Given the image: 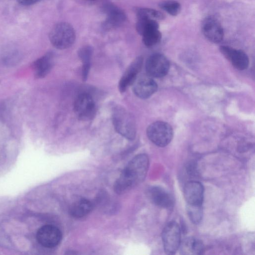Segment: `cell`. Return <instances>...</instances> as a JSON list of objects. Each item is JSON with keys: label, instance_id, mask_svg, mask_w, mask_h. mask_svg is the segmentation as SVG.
<instances>
[{"label": "cell", "instance_id": "6da1fadb", "mask_svg": "<svg viewBox=\"0 0 255 255\" xmlns=\"http://www.w3.org/2000/svg\"><path fill=\"white\" fill-rule=\"evenodd\" d=\"M149 164V158L145 154H139L133 157L115 182V192L125 193L142 182L147 174Z\"/></svg>", "mask_w": 255, "mask_h": 255}, {"label": "cell", "instance_id": "7a4b0ae2", "mask_svg": "<svg viewBox=\"0 0 255 255\" xmlns=\"http://www.w3.org/2000/svg\"><path fill=\"white\" fill-rule=\"evenodd\" d=\"M112 122L115 130L128 140H133L136 128L134 119L128 111L121 106H116L112 110Z\"/></svg>", "mask_w": 255, "mask_h": 255}, {"label": "cell", "instance_id": "3957f363", "mask_svg": "<svg viewBox=\"0 0 255 255\" xmlns=\"http://www.w3.org/2000/svg\"><path fill=\"white\" fill-rule=\"evenodd\" d=\"M51 44L59 49H67L72 45L76 38L73 27L66 22H60L51 29L49 35Z\"/></svg>", "mask_w": 255, "mask_h": 255}, {"label": "cell", "instance_id": "277c9868", "mask_svg": "<svg viewBox=\"0 0 255 255\" xmlns=\"http://www.w3.org/2000/svg\"><path fill=\"white\" fill-rule=\"evenodd\" d=\"M146 134L149 139L154 144L159 147H164L172 140L173 131L168 123L157 121L148 127Z\"/></svg>", "mask_w": 255, "mask_h": 255}, {"label": "cell", "instance_id": "5b68a950", "mask_svg": "<svg viewBox=\"0 0 255 255\" xmlns=\"http://www.w3.org/2000/svg\"><path fill=\"white\" fill-rule=\"evenodd\" d=\"M162 240L164 252L167 255H174L178 251L181 242V231L175 221L168 223L162 233Z\"/></svg>", "mask_w": 255, "mask_h": 255}, {"label": "cell", "instance_id": "8992f818", "mask_svg": "<svg viewBox=\"0 0 255 255\" xmlns=\"http://www.w3.org/2000/svg\"><path fill=\"white\" fill-rule=\"evenodd\" d=\"M96 105L93 97L89 94L83 93L79 95L74 103L75 114L80 120L90 121L96 113Z\"/></svg>", "mask_w": 255, "mask_h": 255}, {"label": "cell", "instance_id": "52a82bcc", "mask_svg": "<svg viewBox=\"0 0 255 255\" xmlns=\"http://www.w3.org/2000/svg\"><path fill=\"white\" fill-rule=\"evenodd\" d=\"M170 63L168 59L159 53L150 56L145 63V70L149 77L161 78L165 76L169 70Z\"/></svg>", "mask_w": 255, "mask_h": 255}, {"label": "cell", "instance_id": "ba28073f", "mask_svg": "<svg viewBox=\"0 0 255 255\" xmlns=\"http://www.w3.org/2000/svg\"><path fill=\"white\" fill-rule=\"evenodd\" d=\"M38 242L43 247L52 248L57 246L62 239V233L56 227L47 225L38 229L36 234Z\"/></svg>", "mask_w": 255, "mask_h": 255}, {"label": "cell", "instance_id": "9c48e42d", "mask_svg": "<svg viewBox=\"0 0 255 255\" xmlns=\"http://www.w3.org/2000/svg\"><path fill=\"white\" fill-rule=\"evenodd\" d=\"M183 195L187 204L202 205L204 198V187L197 181L187 182L183 188Z\"/></svg>", "mask_w": 255, "mask_h": 255}, {"label": "cell", "instance_id": "30bf717a", "mask_svg": "<svg viewBox=\"0 0 255 255\" xmlns=\"http://www.w3.org/2000/svg\"><path fill=\"white\" fill-rule=\"evenodd\" d=\"M142 63L143 58L140 56L136 58L128 66L119 83V89L121 93L125 92L133 84L141 69Z\"/></svg>", "mask_w": 255, "mask_h": 255}, {"label": "cell", "instance_id": "8fae6325", "mask_svg": "<svg viewBox=\"0 0 255 255\" xmlns=\"http://www.w3.org/2000/svg\"><path fill=\"white\" fill-rule=\"evenodd\" d=\"M220 49L223 55L237 69L244 70L248 68L249 59L244 51L227 46H222Z\"/></svg>", "mask_w": 255, "mask_h": 255}, {"label": "cell", "instance_id": "7c38bea8", "mask_svg": "<svg viewBox=\"0 0 255 255\" xmlns=\"http://www.w3.org/2000/svg\"><path fill=\"white\" fill-rule=\"evenodd\" d=\"M206 38L213 43H219L223 38L224 30L219 21L214 17H209L203 21L202 26Z\"/></svg>", "mask_w": 255, "mask_h": 255}, {"label": "cell", "instance_id": "4fadbf2b", "mask_svg": "<svg viewBox=\"0 0 255 255\" xmlns=\"http://www.w3.org/2000/svg\"><path fill=\"white\" fill-rule=\"evenodd\" d=\"M132 85L134 94L142 99L149 98L157 89V85L154 80L146 76L136 79Z\"/></svg>", "mask_w": 255, "mask_h": 255}, {"label": "cell", "instance_id": "5bb4252c", "mask_svg": "<svg viewBox=\"0 0 255 255\" xmlns=\"http://www.w3.org/2000/svg\"><path fill=\"white\" fill-rule=\"evenodd\" d=\"M148 196L155 205L165 209H170L174 205V199L167 190L159 186L151 187L148 190Z\"/></svg>", "mask_w": 255, "mask_h": 255}, {"label": "cell", "instance_id": "9a60e30c", "mask_svg": "<svg viewBox=\"0 0 255 255\" xmlns=\"http://www.w3.org/2000/svg\"><path fill=\"white\" fill-rule=\"evenodd\" d=\"M104 11L107 19L104 23L106 28H111L120 26L125 22L126 16L125 13L119 8L111 3H106Z\"/></svg>", "mask_w": 255, "mask_h": 255}, {"label": "cell", "instance_id": "2e32d148", "mask_svg": "<svg viewBox=\"0 0 255 255\" xmlns=\"http://www.w3.org/2000/svg\"><path fill=\"white\" fill-rule=\"evenodd\" d=\"M178 250L181 255H198L203 254L205 247L200 240L189 237L181 240Z\"/></svg>", "mask_w": 255, "mask_h": 255}, {"label": "cell", "instance_id": "e0dca14e", "mask_svg": "<svg viewBox=\"0 0 255 255\" xmlns=\"http://www.w3.org/2000/svg\"><path fill=\"white\" fill-rule=\"evenodd\" d=\"M53 65V55L48 53L37 59L33 63L34 74L37 78L45 77L51 70Z\"/></svg>", "mask_w": 255, "mask_h": 255}, {"label": "cell", "instance_id": "ac0fdd59", "mask_svg": "<svg viewBox=\"0 0 255 255\" xmlns=\"http://www.w3.org/2000/svg\"><path fill=\"white\" fill-rule=\"evenodd\" d=\"M93 209V204L86 199H80L74 202L69 208V213L75 218H81L88 215Z\"/></svg>", "mask_w": 255, "mask_h": 255}, {"label": "cell", "instance_id": "d6986e66", "mask_svg": "<svg viewBox=\"0 0 255 255\" xmlns=\"http://www.w3.org/2000/svg\"><path fill=\"white\" fill-rule=\"evenodd\" d=\"M92 49L90 46H85L79 51V56L83 63L82 78L84 81L87 80L90 69Z\"/></svg>", "mask_w": 255, "mask_h": 255}, {"label": "cell", "instance_id": "ffe728a7", "mask_svg": "<svg viewBox=\"0 0 255 255\" xmlns=\"http://www.w3.org/2000/svg\"><path fill=\"white\" fill-rule=\"evenodd\" d=\"M186 212L190 220L194 224L197 225L200 223L203 216L202 205L187 204Z\"/></svg>", "mask_w": 255, "mask_h": 255}, {"label": "cell", "instance_id": "44dd1931", "mask_svg": "<svg viewBox=\"0 0 255 255\" xmlns=\"http://www.w3.org/2000/svg\"><path fill=\"white\" fill-rule=\"evenodd\" d=\"M136 15L138 19H147L151 20H161L164 19V15L160 12L151 8H141L136 11Z\"/></svg>", "mask_w": 255, "mask_h": 255}, {"label": "cell", "instance_id": "7402d4cb", "mask_svg": "<svg viewBox=\"0 0 255 255\" xmlns=\"http://www.w3.org/2000/svg\"><path fill=\"white\" fill-rule=\"evenodd\" d=\"M159 25L156 20L147 19H138L136 24L137 32L142 35L153 29H158Z\"/></svg>", "mask_w": 255, "mask_h": 255}, {"label": "cell", "instance_id": "603a6c76", "mask_svg": "<svg viewBox=\"0 0 255 255\" xmlns=\"http://www.w3.org/2000/svg\"><path fill=\"white\" fill-rule=\"evenodd\" d=\"M142 41L147 47H151L158 43L161 40L162 35L158 29L149 31L142 35Z\"/></svg>", "mask_w": 255, "mask_h": 255}, {"label": "cell", "instance_id": "cb8c5ba5", "mask_svg": "<svg viewBox=\"0 0 255 255\" xmlns=\"http://www.w3.org/2000/svg\"><path fill=\"white\" fill-rule=\"evenodd\" d=\"M159 7L169 14L177 15L180 11L181 5L175 0H165L159 3Z\"/></svg>", "mask_w": 255, "mask_h": 255}, {"label": "cell", "instance_id": "d4e9b609", "mask_svg": "<svg viewBox=\"0 0 255 255\" xmlns=\"http://www.w3.org/2000/svg\"><path fill=\"white\" fill-rule=\"evenodd\" d=\"M21 4L29 5L34 4L41 0H17Z\"/></svg>", "mask_w": 255, "mask_h": 255}, {"label": "cell", "instance_id": "484cf974", "mask_svg": "<svg viewBox=\"0 0 255 255\" xmlns=\"http://www.w3.org/2000/svg\"></svg>", "mask_w": 255, "mask_h": 255}]
</instances>
